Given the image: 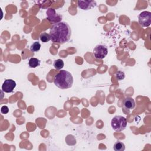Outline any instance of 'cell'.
I'll use <instances>...</instances> for the list:
<instances>
[{
  "instance_id": "1",
  "label": "cell",
  "mask_w": 151,
  "mask_h": 151,
  "mask_svg": "<svg viewBox=\"0 0 151 151\" xmlns=\"http://www.w3.org/2000/svg\"><path fill=\"white\" fill-rule=\"evenodd\" d=\"M49 34L50 40L52 42L62 44L70 40L71 35V29L67 22L61 21L52 25Z\"/></svg>"
},
{
  "instance_id": "12",
  "label": "cell",
  "mask_w": 151,
  "mask_h": 151,
  "mask_svg": "<svg viewBox=\"0 0 151 151\" xmlns=\"http://www.w3.org/2000/svg\"><path fill=\"white\" fill-rule=\"evenodd\" d=\"M64 61L61 59H57L54 61L53 66L56 70H61L64 67Z\"/></svg>"
},
{
  "instance_id": "7",
  "label": "cell",
  "mask_w": 151,
  "mask_h": 151,
  "mask_svg": "<svg viewBox=\"0 0 151 151\" xmlns=\"http://www.w3.org/2000/svg\"><path fill=\"white\" fill-rule=\"evenodd\" d=\"M16 87V83L12 79H6L2 85V90L5 93H11Z\"/></svg>"
},
{
  "instance_id": "9",
  "label": "cell",
  "mask_w": 151,
  "mask_h": 151,
  "mask_svg": "<svg viewBox=\"0 0 151 151\" xmlns=\"http://www.w3.org/2000/svg\"><path fill=\"white\" fill-rule=\"evenodd\" d=\"M123 105L126 109H133L136 106V103H135L134 100L133 98L128 97L124 100Z\"/></svg>"
},
{
  "instance_id": "6",
  "label": "cell",
  "mask_w": 151,
  "mask_h": 151,
  "mask_svg": "<svg viewBox=\"0 0 151 151\" xmlns=\"http://www.w3.org/2000/svg\"><path fill=\"white\" fill-rule=\"evenodd\" d=\"M47 19L52 24H56L61 22L62 19V16L58 14L55 10L52 8H49L47 9Z\"/></svg>"
},
{
  "instance_id": "14",
  "label": "cell",
  "mask_w": 151,
  "mask_h": 151,
  "mask_svg": "<svg viewBox=\"0 0 151 151\" xmlns=\"http://www.w3.org/2000/svg\"><path fill=\"white\" fill-rule=\"evenodd\" d=\"M40 40L42 42H47L48 41L51 40L50 34L47 33V32L41 33L40 36Z\"/></svg>"
},
{
  "instance_id": "2",
  "label": "cell",
  "mask_w": 151,
  "mask_h": 151,
  "mask_svg": "<svg viewBox=\"0 0 151 151\" xmlns=\"http://www.w3.org/2000/svg\"><path fill=\"white\" fill-rule=\"evenodd\" d=\"M54 83L59 88L64 90L72 87L73 77L72 74L65 70H61L54 77Z\"/></svg>"
},
{
  "instance_id": "16",
  "label": "cell",
  "mask_w": 151,
  "mask_h": 151,
  "mask_svg": "<svg viewBox=\"0 0 151 151\" xmlns=\"http://www.w3.org/2000/svg\"><path fill=\"white\" fill-rule=\"evenodd\" d=\"M1 112L2 114H7L9 112V108L6 106H3L1 107Z\"/></svg>"
},
{
  "instance_id": "5",
  "label": "cell",
  "mask_w": 151,
  "mask_h": 151,
  "mask_svg": "<svg viewBox=\"0 0 151 151\" xmlns=\"http://www.w3.org/2000/svg\"><path fill=\"white\" fill-rule=\"evenodd\" d=\"M107 47L103 44L97 45L93 50V55L97 59H103L107 55Z\"/></svg>"
},
{
  "instance_id": "15",
  "label": "cell",
  "mask_w": 151,
  "mask_h": 151,
  "mask_svg": "<svg viewBox=\"0 0 151 151\" xmlns=\"http://www.w3.org/2000/svg\"><path fill=\"white\" fill-rule=\"evenodd\" d=\"M115 77H116V78H117L118 80H123V79L124 78V77H125V74H124V72L119 71H117V72L116 73V74H115Z\"/></svg>"
},
{
  "instance_id": "13",
  "label": "cell",
  "mask_w": 151,
  "mask_h": 151,
  "mask_svg": "<svg viewBox=\"0 0 151 151\" xmlns=\"http://www.w3.org/2000/svg\"><path fill=\"white\" fill-rule=\"evenodd\" d=\"M41 48V44L39 42L35 41L33 44H31L30 47V50L32 52H37Z\"/></svg>"
},
{
  "instance_id": "4",
  "label": "cell",
  "mask_w": 151,
  "mask_h": 151,
  "mask_svg": "<svg viewBox=\"0 0 151 151\" xmlns=\"http://www.w3.org/2000/svg\"><path fill=\"white\" fill-rule=\"evenodd\" d=\"M138 22L143 27H147L151 24V12L147 11H142L138 16Z\"/></svg>"
},
{
  "instance_id": "10",
  "label": "cell",
  "mask_w": 151,
  "mask_h": 151,
  "mask_svg": "<svg viewBox=\"0 0 151 151\" xmlns=\"http://www.w3.org/2000/svg\"><path fill=\"white\" fill-rule=\"evenodd\" d=\"M40 60L37 58L32 57L29 58L28 61V65L30 68H35L40 65Z\"/></svg>"
},
{
  "instance_id": "8",
  "label": "cell",
  "mask_w": 151,
  "mask_h": 151,
  "mask_svg": "<svg viewBox=\"0 0 151 151\" xmlns=\"http://www.w3.org/2000/svg\"><path fill=\"white\" fill-rule=\"evenodd\" d=\"M97 3L95 1H78V6L83 10H89L96 6Z\"/></svg>"
},
{
  "instance_id": "3",
  "label": "cell",
  "mask_w": 151,
  "mask_h": 151,
  "mask_svg": "<svg viewBox=\"0 0 151 151\" xmlns=\"http://www.w3.org/2000/svg\"><path fill=\"white\" fill-rule=\"evenodd\" d=\"M127 120L122 116H115L111 119V126L114 130L121 132L125 129L127 126Z\"/></svg>"
},
{
  "instance_id": "11",
  "label": "cell",
  "mask_w": 151,
  "mask_h": 151,
  "mask_svg": "<svg viewBox=\"0 0 151 151\" xmlns=\"http://www.w3.org/2000/svg\"><path fill=\"white\" fill-rule=\"evenodd\" d=\"M113 149L115 151H124L125 150V145L123 142L117 141L114 144Z\"/></svg>"
}]
</instances>
